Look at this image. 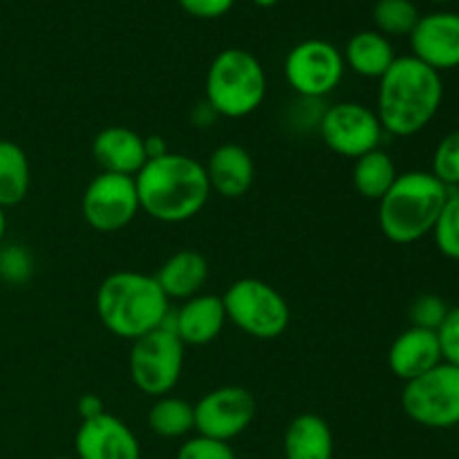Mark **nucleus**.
Here are the masks:
<instances>
[{"label":"nucleus","instance_id":"1","mask_svg":"<svg viewBox=\"0 0 459 459\" xmlns=\"http://www.w3.org/2000/svg\"><path fill=\"white\" fill-rule=\"evenodd\" d=\"M139 209L164 224H179L195 218L211 197L204 164L182 152H166L148 160L134 175Z\"/></svg>","mask_w":459,"mask_h":459},{"label":"nucleus","instance_id":"2","mask_svg":"<svg viewBox=\"0 0 459 459\" xmlns=\"http://www.w3.org/2000/svg\"><path fill=\"white\" fill-rule=\"evenodd\" d=\"M442 99V74L411 54L394 58L390 70L379 79L375 112L384 133L412 137L435 119Z\"/></svg>","mask_w":459,"mask_h":459},{"label":"nucleus","instance_id":"3","mask_svg":"<svg viewBox=\"0 0 459 459\" xmlns=\"http://www.w3.org/2000/svg\"><path fill=\"white\" fill-rule=\"evenodd\" d=\"M97 314L101 325L119 339L137 341L157 330L170 316V300L155 276L142 272H115L99 285Z\"/></svg>","mask_w":459,"mask_h":459},{"label":"nucleus","instance_id":"4","mask_svg":"<svg viewBox=\"0 0 459 459\" xmlns=\"http://www.w3.org/2000/svg\"><path fill=\"white\" fill-rule=\"evenodd\" d=\"M448 188L430 170L397 175L379 200V229L394 245H412L433 233Z\"/></svg>","mask_w":459,"mask_h":459},{"label":"nucleus","instance_id":"5","mask_svg":"<svg viewBox=\"0 0 459 459\" xmlns=\"http://www.w3.org/2000/svg\"><path fill=\"white\" fill-rule=\"evenodd\" d=\"M204 92L211 112L227 119H242L263 106L267 97V74L254 54L229 48L211 61Z\"/></svg>","mask_w":459,"mask_h":459},{"label":"nucleus","instance_id":"6","mask_svg":"<svg viewBox=\"0 0 459 459\" xmlns=\"http://www.w3.org/2000/svg\"><path fill=\"white\" fill-rule=\"evenodd\" d=\"M227 321L254 339L272 341L285 334L291 312L285 296L260 278H240L222 296Z\"/></svg>","mask_w":459,"mask_h":459},{"label":"nucleus","instance_id":"7","mask_svg":"<svg viewBox=\"0 0 459 459\" xmlns=\"http://www.w3.org/2000/svg\"><path fill=\"white\" fill-rule=\"evenodd\" d=\"M184 348L179 336L170 325H161L148 332L142 339L133 341L128 359L130 379L139 393L148 397H164L182 379Z\"/></svg>","mask_w":459,"mask_h":459},{"label":"nucleus","instance_id":"8","mask_svg":"<svg viewBox=\"0 0 459 459\" xmlns=\"http://www.w3.org/2000/svg\"><path fill=\"white\" fill-rule=\"evenodd\" d=\"M402 408L424 429H455L459 426V368L442 361L426 375L406 381Z\"/></svg>","mask_w":459,"mask_h":459},{"label":"nucleus","instance_id":"9","mask_svg":"<svg viewBox=\"0 0 459 459\" xmlns=\"http://www.w3.org/2000/svg\"><path fill=\"white\" fill-rule=\"evenodd\" d=\"M345 74L343 52L330 40L307 39L290 49L285 58V79L299 97L323 99L339 88Z\"/></svg>","mask_w":459,"mask_h":459},{"label":"nucleus","instance_id":"10","mask_svg":"<svg viewBox=\"0 0 459 459\" xmlns=\"http://www.w3.org/2000/svg\"><path fill=\"white\" fill-rule=\"evenodd\" d=\"M318 133L332 152L348 160L377 151L384 137L377 112L357 101H341L323 110Z\"/></svg>","mask_w":459,"mask_h":459},{"label":"nucleus","instance_id":"11","mask_svg":"<svg viewBox=\"0 0 459 459\" xmlns=\"http://www.w3.org/2000/svg\"><path fill=\"white\" fill-rule=\"evenodd\" d=\"M139 197L134 178L99 173L85 186L81 200L83 220L99 233H115L128 227L139 213Z\"/></svg>","mask_w":459,"mask_h":459},{"label":"nucleus","instance_id":"12","mask_svg":"<svg viewBox=\"0 0 459 459\" xmlns=\"http://www.w3.org/2000/svg\"><path fill=\"white\" fill-rule=\"evenodd\" d=\"M195 430L204 437L231 442L240 437L255 417V399L242 385H222L206 393L193 406Z\"/></svg>","mask_w":459,"mask_h":459},{"label":"nucleus","instance_id":"13","mask_svg":"<svg viewBox=\"0 0 459 459\" xmlns=\"http://www.w3.org/2000/svg\"><path fill=\"white\" fill-rule=\"evenodd\" d=\"M74 451L76 459H142L137 435L110 412L81 421Z\"/></svg>","mask_w":459,"mask_h":459},{"label":"nucleus","instance_id":"14","mask_svg":"<svg viewBox=\"0 0 459 459\" xmlns=\"http://www.w3.org/2000/svg\"><path fill=\"white\" fill-rule=\"evenodd\" d=\"M412 56L435 72L459 67V13L435 12L420 18L411 34Z\"/></svg>","mask_w":459,"mask_h":459},{"label":"nucleus","instance_id":"15","mask_svg":"<svg viewBox=\"0 0 459 459\" xmlns=\"http://www.w3.org/2000/svg\"><path fill=\"white\" fill-rule=\"evenodd\" d=\"M166 325L179 336L184 345L202 348L220 336L227 325V309L222 296L197 294L184 300L182 307L166 318Z\"/></svg>","mask_w":459,"mask_h":459},{"label":"nucleus","instance_id":"16","mask_svg":"<svg viewBox=\"0 0 459 459\" xmlns=\"http://www.w3.org/2000/svg\"><path fill=\"white\" fill-rule=\"evenodd\" d=\"M92 157L101 173L134 178L148 161L146 143L139 133L126 126H108L94 137Z\"/></svg>","mask_w":459,"mask_h":459},{"label":"nucleus","instance_id":"17","mask_svg":"<svg viewBox=\"0 0 459 459\" xmlns=\"http://www.w3.org/2000/svg\"><path fill=\"white\" fill-rule=\"evenodd\" d=\"M204 170L209 178L211 193H218L227 200H238L254 186V157L240 143H222L215 148L204 164Z\"/></svg>","mask_w":459,"mask_h":459},{"label":"nucleus","instance_id":"18","mask_svg":"<svg viewBox=\"0 0 459 459\" xmlns=\"http://www.w3.org/2000/svg\"><path fill=\"white\" fill-rule=\"evenodd\" d=\"M442 363L437 334L424 327H408L388 350V366L402 381H412Z\"/></svg>","mask_w":459,"mask_h":459},{"label":"nucleus","instance_id":"19","mask_svg":"<svg viewBox=\"0 0 459 459\" xmlns=\"http://www.w3.org/2000/svg\"><path fill=\"white\" fill-rule=\"evenodd\" d=\"M285 459H332L334 435L330 424L314 412H303L290 421L282 437Z\"/></svg>","mask_w":459,"mask_h":459},{"label":"nucleus","instance_id":"20","mask_svg":"<svg viewBox=\"0 0 459 459\" xmlns=\"http://www.w3.org/2000/svg\"><path fill=\"white\" fill-rule=\"evenodd\" d=\"M161 291L175 300H188L197 296L209 278V263L193 249H182L170 255L155 273Z\"/></svg>","mask_w":459,"mask_h":459},{"label":"nucleus","instance_id":"21","mask_svg":"<svg viewBox=\"0 0 459 459\" xmlns=\"http://www.w3.org/2000/svg\"><path fill=\"white\" fill-rule=\"evenodd\" d=\"M394 58H397V54H394L388 36L370 30L354 34L343 52L345 67H350L354 74L366 76V79H381L390 70Z\"/></svg>","mask_w":459,"mask_h":459},{"label":"nucleus","instance_id":"22","mask_svg":"<svg viewBox=\"0 0 459 459\" xmlns=\"http://www.w3.org/2000/svg\"><path fill=\"white\" fill-rule=\"evenodd\" d=\"M31 186L27 152L12 139H0V206L21 204Z\"/></svg>","mask_w":459,"mask_h":459},{"label":"nucleus","instance_id":"23","mask_svg":"<svg viewBox=\"0 0 459 459\" xmlns=\"http://www.w3.org/2000/svg\"><path fill=\"white\" fill-rule=\"evenodd\" d=\"M397 175L399 173L393 157L381 151V148H377V151L366 152L363 157L354 160L352 184L359 195H363L366 200L379 202L388 193V188L393 186Z\"/></svg>","mask_w":459,"mask_h":459},{"label":"nucleus","instance_id":"24","mask_svg":"<svg viewBox=\"0 0 459 459\" xmlns=\"http://www.w3.org/2000/svg\"><path fill=\"white\" fill-rule=\"evenodd\" d=\"M148 429L164 439H179L186 437L191 430H195V411L193 403L186 399L164 394L157 397L148 411Z\"/></svg>","mask_w":459,"mask_h":459},{"label":"nucleus","instance_id":"25","mask_svg":"<svg viewBox=\"0 0 459 459\" xmlns=\"http://www.w3.org/2000/svg\"><path fill=\"white\" fill-rule=\"evenodd\" d=\"M420 18L412 0H377L372 7V21L384 36H411Z\"/></svg>","mask_w":459,"mask_h":459},{"label":"nucleus","instance_id":"26","mask_svg":"<svg viewBox=\"0 0 459 459\" xmlns=\"http://www.w3.org/2000/svg\"><path fill=\"white\" fill-rule=\"evenodd\" d=\"M433 238L439 254L459 260V188L448 193L442 213L433 227Z\"/></svg>","mask_w":459,"mask_h":459},{"label":"nucleus","instance_id":"27","mask_svg":"<svg viewBox=\"0 0 459 459\" xmlns=\"http://www.w3.org/2000/svg\"><path fill=\"white\" fill-rule=\"evenodd\" d=\"M430 173L448 188V191H455L459 188V130L455 133H448L446 137H442V142L437 143L433 152V169Z\"/></svg>","mask_w":459,"mask_h":459},{"label":"nucleus","instance_id":"28","mask_svg":"<svg viewBox=\"0 0 459 459\" xmlns=\"http://www.w3.org/2000/svg\"><path fill=\"white\" fill-rule=\"evenodd\" d=\"M34 272L30 251L21 245L0 247V278L9 285H22Z\"/></svg>","mask_w":459,"mask_h":459},{"label":"nucleus","instance_id":"29","mask_svg":"<svg viewBox=\"0 0 459 459\" xmlns=\"http://www.w3.org/2000/svg\"><path fill=\"white\" fill-rule=\"evenodd\" d=\"M448 305L442 296L435 294H421L412 300L411 305V321L412 327H424V330L437 332L442 321L448 314Z\"/></svg>","mask_w":459,"mask_h":459},{"label":"nucleus","instance_id":"30","mask_svg":"<svg viewBox=\"0 0 459 459\" xmlns=\"http://www.w3.org/2000/svg\"><path fill=\"white\" fill-rule=\"evenodd\" d=\"M178 459H238L229 442H220V439L204 437V435H195L188 437L186 442L179 446Z\"/></svg>","mask_w":459,"mask_h":459},{"label":"nucleus","instance_id":"31","mask_svg":"<svg viewBox=\"0 0 459 459\" xmlns=\"http://www.w3.org/2000/svg\"><path fill=\"white\" fill-rule=\"evenodd\" d=\"M439 350H442V361L459 368V307L448 309L446 318L437 327Z\"/></svg>","mask_w":459,"mask_h":459},{"label":"nucleus","instance_id":"32","mask_svg":"<svg viewBox=\"0 0 459 459\" xmlns=\"http://www.w3.org/2000/svg\"><path fill=\"white\" fill-rule=\"evenodd\" d=\"M178 3L188 16L211 21V18H220L231 12L236 0H178Z\"/></svg>","mask_w":459,"mask_h":459},{"label":"nucleus","instance_id":"33","mask_svg":"<svg viewBox=\"0 0 459 459\" xmlns=\"http://www.w3.org/2000/svg\"><path fill=\"white\" fill-rule=\"evenodd\" d=\"M106 412V406H103V399L99 394H83L79 399V415L81 420H94V417L103 415Z\"/></svg>","mask_w":459,"mask_h":459},{"label":"nucleus","instance_id":"34","mask_svg":"<svg viewBox=\"0 0 459 459\" xmlns=\"http://www.w3.org/2000/svg\"><path fill=\"white\" fill-rule=\"evenodd\" d=\"M143 143H146V157L148 160H157V157H164L169 151V146H166L164 137H157V134H152V137H143Z\"/></svg>","mask_w":459,"mask_h":459},{"label":"nucleus","instance_id":"35","mask_svg":"<svg viewBox=\"0 0 459 459\" xmlns=\"http://www.w3.org/2000/svg\"><path fill=\"white\" fill-rule=\"evenodd\" d=\"M4 233H7V215H4V209L0 206V245L4 240Z\"/></svg>","mask_w":459,"mask_h":459},{"label":"nucleus","instance_id":"36","mask_svg":"<svg viewBox=\"0 0 459 459\" xmlns=\"http://www.w3.org/2000/svg\"><path fill=\"white\" fill-rule=\"evenodd\" d=\"M251 3L258 4V7L267 9V7H273V4H278V3H281V0H251Z\"/></svg>","mask_w":459,"mask_h":459},{"label":"nucleus","instance_id":"37","mask_svg":"<svg viewBox=\"0 0 459 459\" xmlns=\"http://www.w3.org/2000/svg\"><path fill=\"white\" fill-rule=\"evenodd\" d=\"M433 3H448V0H433Z\"/></svg>","mask_w":459,"mask_h":459},{"label":"nucleus","instance_id":"38","mask_svg":"<svg viewBox=\"0 0 459 459\" xmlns=\"http://www.w3.org/2000/svg\"><path fill=\"white\" fill-rule=\"evenodd\" d=\"M54 459H76V457H54Z\"/></svg>","mask_w":459,"mask_h":459}]
</instances>
